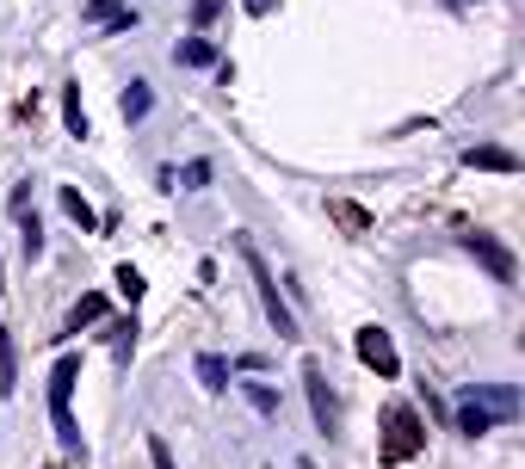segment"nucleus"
I'll list each match as a JSON object with an SVG mask.
<instances>
[{"instance_id":"nucleus-21","label":"nucleus","mask_w":525,"mask_h":469,"mask_svg":"<svg viewBox=\"0 0 525 469\" xmlns=\"http://www.w3.org/2000/svg\"><path fill=\"white\" fill-rule=\"evenodd\" d=\"M217 13H223V0H198V7H192V19H198V25H210Z\"/></svg>"},{"instance_id":"nucleus-19","label":"nucleus","mask_w":525,"mask_h":469,"mask_svg":"<svg viewBox=\"0 0 525 469\" xmlns=\"http://www.w3.org/2000/svg\"><path fill=\"white\" fill-rule=\"evenodd\" d=\"M248 402H254L260 414H278V395H272L266 383H248Z\"/></svg>"},{"instance_id":"nucleus-16","label":"nucleus","mask_w":525,"mask_h":469,"mask_svg":"<svg viewBox=\"0 0 525 469\" xmlns=\"http://www.w3.org/2000/svg\"><path fill=\"white\" fill-rule=\"evenodd\" d=\"M112 284H118V297H124V303L143 297V272H136V266H118V278H112Z\"/></svg>"},{"instance_id":"nucleus-13","label":"nucleus","mask_w":525,"mask_h":469,"mask_svg":"<svg viewBox=\"0 0 525 469\" xmlns=\"http://www.w3.org/2000/svg\"><path fill=\"white\" fill-rule=\"evenodd\" d=\"M124 118H130V124L149 118V87H143V81H130V93H124Z\"/></svg>"},{"instance_id":"nucleus-10","label":"nucleus","mask_w":525,"mask_h":469,"mask_svg":"<svg viewBox=\"0 0 525 469\" xmlns=\"http://www.w3.org/2000/svg\"><path fill=\"white\" fill-rule=\"evenodd\" d=\"M62 124H68V136H87V105H81V87H68V93H62Z\"/></svg>"},{"instance_id":"nucleus-17","label":"nucleus","mask_w":525,"mask_h":469,"mask_svg":"<svg viewBox=\"0 0 525 469\" xmlns=\"http://www.w3.org/2000/svg\"><path fill=\"white\" fill-rule=\"evenodd\" d=\"M180 62H186V68H210V62H217V50H210L204 38H192V44H180Z\"/></svg>"},{"instance_id":"nucleus-9","label":"nucleus","mask_w":525,"mask_h":469,"mask_svg":"<svg viewBox=\"0 0 525 469\" xmlns=\"http://www.w3.org/2000/svg\"><path fill=\"white\" fill-rule=\"evenodd\" d=\"M87 19H93V25H118V31H124V25H136V13H130V7H118V0H93Z\"/></svg>"},{"instance_id":"nucleus-18","label":"nucleus","mask_w":525,"mask_h":469,"mask_svg":"<svg viewBox=\"0 0 525 469\" xmlns=\"http://www.w3.org/2000/svg\"><path fill=\"white\" fill-rule=\"evenodd\" d=\"M112 352H118V358L136 352V321H118V328H112Z\"/></svg>"},{"instance_id":"nucleus-15","label":"nucleus","mask_w":525,"mask_h":469,"mask_svg":"<svg viewBox=\"0 0 525 469\" xmlns=\"http://www.w3.org/2000/svg\"><path fill=\"white\" fill-rule=\"evenodd\" d=\"M488 426H495V414H488V408H464V414H458V432H470V439H482Z\"/></svg>"},{"instance_id":"nucleus-3","label":"nucleus","mask_w":525,"mask_h":469,"mask_svg":"<svg viewBox=\"0 0 525 469\" xmlns=\"http://www.w3.org/2000/svg\"><path fill=\"white\" fill-rule=\"evenodd\" d=\"M241 254H248V272H254V284H260V309H266V321H272V334H278V340H297V321H291L285 303H278V284H272L266 260L254 254V247H241Z\"/></svg>"},{"instance_id":"nucleus-24","label":"nucleus","mask_w":525,"mask_h":469,"mask_svg":"<svg viewBox=\"0 0 525 469\" xmlns=\"http://www.w3.org/2000/svg\"><path fill=\"white\" fill-rule=\"evenodd\" d=\"M451 7H476V0H451Z\"/></svg>"},{"instance_id":"nucleus-11","label":"nucleus","mask_w":525,"mask_h":469,"mask_svg":"<svg viewBox=\"0 0 525 469\" xmlns=\"http://www.w3.org/2000/svg\"><path fill=\"white\" fill-rule=\"evenodd\" d=\"M62 210H68V223H81V229H99V216H93V204H87L81 192H62Z\"/></svg>"},{"instance_id":"nucleus-14","label":"nucleus","mask_w":525,"mask_h":469,"mask_svg":"<svg viewBox=\"0 0 525 469\" xmlns=\"http://www.w3.org/2000/svg\"><path fill=\"white\" fill-rule=\"evenodd\" d=\"M198 377H204V389H223V377H229V365H223V358H217V352H204V358H198Z\"/></svg>"},{"instance_id":"nucleus-5","label":"nucleus","mask_w":525,"mask_h":469,"mask_svg":"<svg viewBox=\"0 0 525 469\" xmlns=\"http://www.w3.org/2000/svg\"><path fill=\"white\" fill-rule=\"evenodd\" d=\"M353 346H359V358H365L377 377H396V371H402V358H396V346H390V334H383V328H359Z\"/></svg>"},{"instance_id":"nucleus-4","label":"nucleus","mask_w":525,"mask_h":469,"mask_svg":"<svg viewBox=\"0 0 525 469\" xmlns=\"http://www.w3.org/2000/svg\"><path fill=\"white\" fill-rule=\"evenodd\" d=\"M303 383H309V408H315V426L322 432H340V402H334V389H328V377H322V365H303Z\"/></svg>"},{"instance_id":"nucleus-12","label":"nucleus","mask_w":525,"mask_h":469,"mask_svg":"<svg viewBox=\"0 0 525 469\" xmlns=\"http://www.w3.org/2000/svg\"><path fill=\"white\" fill-rule=\"evenodd\" d=\"M99 315H105V297H81V303H75V315H68V328L81 334L87 321H99Z\"/></svg>"},{"instance_id":"nucleus-22","label":"nucleus","mask_w":525,"mask_h":469,"mask_svg":"<svg viewBox=\"0 0 525 469\" xmlns=\"http://www.w3.org/2000/svg\"><path fill=\"white\" fill-rule=\"evenodd\" d=\"M149 457H155V469H173V451H167V445H161V439H155V445H149Z\"/></svg>"},{"instance_id":"nucleus-1","label":"nucleus","mask_w":525,"mask_h":469,"mask_svg":"<svg viewBox=\"0 0 525 469\" xmlns=\"http://www.w3.org/2000/svg\"><path fill=\"white\" fill-rule=\"evenodd\" d=\"M420 451H427V426H420V414L414 408H390V414H383V439H377V463H408V457H420Z\"/></svg>"},{"instance_id":"nucleus-8","label":"nucleus","mask_w":525,"mask_h":469,"mask_svg":"<svg viewBox=\"0 0 525 469\" xmlns=\"http://www.w3.org/2000/svg\"><path fill=\"white\" fill-rule=\"evenodd\" d=\"M19 389V352H13V334L0 328V395Z\"/></svg>"},{"instance_id":"nucleus-2","label":"nucleus","mask_w":525,"mask_h":469,"mask_svg":"<svg viewBox=\"0 0 525 469\" xmlns=\"http://www.w3.org/2000/svg\"><path fill=\"white\" fill-rule=\"evenodd\" d=\"M75 383H81V358L68 352V358H56V371H50V414H56V432H62V445H68V451L81 445L75 420H68V395H75Z\"/></svg>"},{"instance_id":"nucleus-20","label":"nucleus","mask_w":525,"mask_h":469,"mask_svg":"<svg viewBox=\"0 0 525 469\" xmlns=\"http://www.w3.org/2000/svg\"><path fill=\"white\" fill-rule=\"evenodd\" d=\"M334 216H340V223H346V229H365V223H371V216H365L359 204H334Z\"/></svg>"},{"instance_id":"nucleus-6","label":"nucleus","mask_w":525,"mask_h":469,"mask_svg":"<svg viewBox=\"0 0 525 469\" xmlns=\"http://www.w3.org/2000/svg\"><path fill=\"white\" fill-rule=\"evenodd\" d=\"M464 247H470V254H476L488 272H495L501 284H513V278H519V266H513V254H507L501 241H488V235H464Z\"/></svg>"},{"instance_id":"nucleus-7","label":"nucleus","mask_w":525,"mask_h":469,"mask_svg":"<svg viewBox=\"0 0 525 469\" xmlns=\"http://www.w3.org/2000/svg\"><path fill=\"white\" fill-rule=\"evenodd\" d=\"M464 167H482V173H519V155L488 142V149H464Z\"/></svg>"},{"instance_id":"nucleus-23","label":"nucleus","mask_w":525,"mask_h":469,"mask_svg":"<svg viewBox=\"0 0 525 469\" xmlns=\"http://www.w3.org/2000/svg\"><path fill=\"white\" fill-rule=\"evenodd\" d=\"M272 7H278V0H248V13H254V19H266Z\"/></svg>"}]
</instances>
